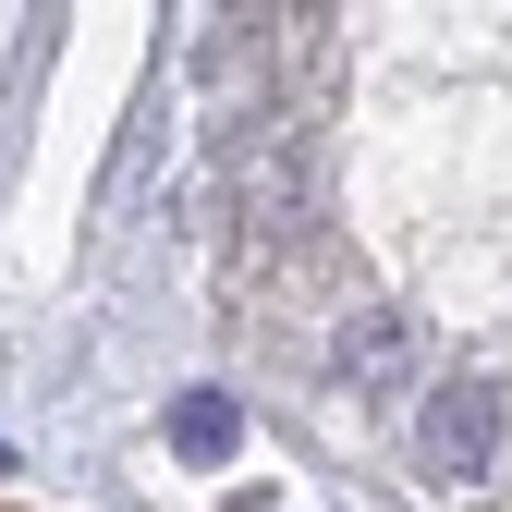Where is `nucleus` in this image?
<instances>
[{
  "instance_id": "f257e3e1",
  "label": "nucleus",
  "mask_w": 512,
  "mask_h": 512,
  "mask_svg": "<svg viewBox=\"0 0 512 512\" xmlns=\"http://www.w3.org/2000/svg\"><path fill=\"white\" fill-rule=\"evenodd\" d=\"M0 512H13V500H0Z\"/></svg>"
}]
</instances>
